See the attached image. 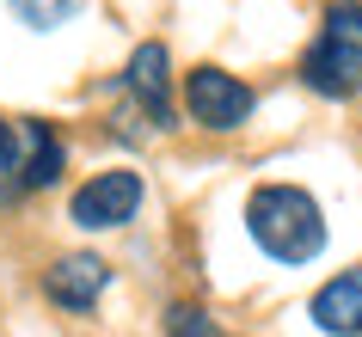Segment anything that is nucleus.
<instances>
[{
	"instance_id": "7ed1b4c3",
	"label": "nucleus",
	"mask_w": 362,
	"mask_h": 337,
	"mask_svg": "<svg viewBox=\"0 0 362 337\" xmlns=\"http://www.w3.org/2000/svg\"><path fill=\"white\" fill-rule=\"evenodd\" d=\"M252 86L240 74H228V68H215V61H203V68H191L185 74V111H191L197 129H215V135H228L240 129L252 117Z\"/></svg>"
},
{
	"instance_id": "f8f14e48",
	"label": "nucleus",
	"mask_w": 362,
	"mask_h": 337,
	"mask_svg": "<svg viewBox=\"0 0 362 337\" xmlns=\"http://www.w3.org/2000/svg\"><path fill=\"white\" fill-rule=\"evenodd\" d=\"M13 190H19V178H13V172H0V203H6Z\"/></svg>"
},
{
	"instance_id": "423d86ee",
	"label": "nucleus",
	"mask_w": 362,
	"mask_h": 337,
	"mask_svg": "<svg viewBox=\"0 0 362 337\" xmlns=\"http://www.w3.org/2000/svg\"><path fill=\"white\" fill-rule=\"evenodd\" d=\"M123 80H129L135 105H141L160 129H172L178 111H172V56H166V43H141V49L129 56V74Z\"/></svg>"
},
{
	"instance_id": "20e7f679",
	"label": "nucleus",
	"mask_w": 362,
	"mask_h": 337,
	"mask_svg": "<svg viewBox=\"0 0 362 337\" xmlns=\"http://www.w3.org/2000/svg\"><path fill=\"white\" fill-rule=\"evenodd\" d=\"M135 208H141V172L111 166V172H93V178L68 196V221L86 227V233H111V227L135 221Z\"/></svg>"
},
{
	"instance_id": "9d476101",
	"label": "nucleus",
	"mask_w": 362,
	"mask_h": 337,
	"mask_svg": "<svg viewBox=\"0 0 362 337\" xmlns=\"http://www.w3.org/2000/svg\"><path fill=\"white\" fill-rule=\"evenodd\" d=\"M166 337H221L215 331V319L203 307H172L166 313Z\"/></svg>"
},
{
	"instance_id": "0eeeda50",
	"label": "nucleus",
	"mask_w": 362,
	"mask_h": 337,
	"mask_svg": "<svg viewBox=\"0 0 362 337\" xmlns=\"http://www.w3.org/2000/svg\"><path fill=\"white\" fill-rule=\"evenodd\" d=\"M307 313H313V325L325 337H362V264H350L344 276L325 282Z\"/></svg>"
},
{
	"instance_id": "39448f33",
	"label": "nucleus",
	"mask_w": 362,
	"mask_h": 337,
	"mask_svg": "<svg viewBox=\"0 0 362 337\" xmlns=\"http://www.w3.org/2000/svg\"><path fill=\"white\" fill-rule=\"evenodd\" d=\"M105 288H111V264L93 258V252H68V258H56L43 270V295L56 307H68V313H86Z\"/></svg>"
},
{
	"instance_id": "6e6552de",
	"label": "nucleus",
	"mask_w": 362,
	"mask_h": 337,
	"mask_svg": "<svg viewBox=\"0 0 362 337\" xmlns=\"http://www.w3.org/2000/svg\"><path fill=\"white\" fill-rule=\"evenodd\" d=\"M62 178V141L49 123H19V190H43Z\"/></svg>"
},
{
	"instance_id": "f257e3e1",
	"label": "nucleus",
	"mask_w": 362,
	"mask_h": 337,
	"mask_svg": "<svg viewBox=\"0 0 362 337\" xmlns=\"http://www.w3.org/2000/svg\"><path fill=\"white\" fill-rule=\"evenodd\" d=\"M246 233L276 264H313L325 252V215L301 184H258L246 196Z\"/></svg>"
},
{
	"instance_id": "9b49d317",
	"label": "nucleus",
	"mask_w": 362,
	"mask_h": 337,
	"mask_svg": "<svg viewBox=\"0 0 362 337\" xmlns=\"http://www.w3.org/2000/svg\"><path fill=\"white\" fill-rule=\"evenodd\" d=\"M0 172L19 178V123H6V117H0Z\"/></svg>"
},
{
	"instance_id": "f03ea898",
	"label": "nucleus",
	"mask_w": 362,
	"mask_h": 337,
	"mask_svg": "<svg viewBox=\"0 0 362 337\" xmlns=\"http://www.w3.org/2000/svg\"><path fill=\"white\" fill-rule=\"evenodd\" d=\"M301 80L320 98H356L362 93V0H332L313 49L301 56Z\"/></svg>"
},
{
	"instance_id": "1a4fd4ad",
	"label": "nucleus",
	"mask_w": 362,
	"mask_h": 337,
	"mask_svg": "<svg viewBox=\"0 0 362 337\" xmlns=\"http://www.w3.org/2000/svg\"><path fill=\"white\" fill-rule=\"evenodd\" d=\"M13 6H19V19L31 31H56L68 13H80V0H13Z\"/></svg>"
}]
</instances>
